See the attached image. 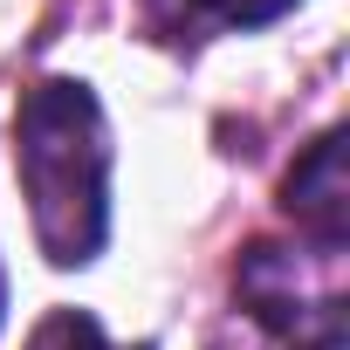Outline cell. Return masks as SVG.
Returning <instances> with one entry per match:
<instances>
[{
    "label": "cell",
    "mask_w": 350,
    "mask_h": 350,
    "mask_svg": "<svg viewBox=\"0 0 350 350\" xmlns=\"http://www.w3.org/2000/svg\"><path fill=\"white\" fill-rule=\"evenodd\" d=\"M14 172L35 241L55 268H83L110 241V124L90 83L49 76L14 110Z\"/></svg>",
    "instance_id": "6da1fadb"
},
{
    "label": "cell",
    "mask_w": 350,
    "mask_h": 350,
    "mask_svg": "<svg viewBox=\"0 0 350 350\" xmlns=\"http://www.w3.org/2000/svg\"><path fill=\"white\" fill-rule=\"evenodd\" d=\"M0 309H8V275H0Z\"/></svg>",
    "instance_id": "8992f818"
},
{
    "label": "cell",
    "mask_w": 350,
    "mask_h": 350,
    "mask_svg": "<svg viewBox=\"0 0 350 350\" xmlns=\"http://www.w3.org/2000/svg\"><path fill=\"white\" fill-rule=\"evenodd\" d=\"M282 206L295 213V227L316 241V247H336L343 254V234H350V179H343V131H323L295 172L282 186Z\"/></svg>",
    "instance_id": "3957f363"
},
{
    "label": "cell",
    "mask_w": 350,
    "mask_h": 350,
    "mask_svg": "<svg viewBox=\"0 0 350 350\" xmlns=\"http://www.w3.org/2000/svg\"><path fill=\"white\" fill-rule=\"evenodd\" d=\"M21 350H110V336H103V323L90 309H49Z\"/></svg>",
    "instance_id": "277c9868"
},
{
    "label": "cell",
    "mask_w": 350,
    "mask_h": 350,
    "mask_svg": "<svg viewBox=\"0 0 350 350\" xmlns=\"http://www.w3.org/2000/svg\"><path fill=\"white\" fill-rule=\"evenodd\" d=\"M241 295L268 329H282V350H343V295L336 288L309 295L295 275V254L254 247L241 261Z\"/></svg>",
    "instance_id": "7a4b0ae2"
},
{
    "label": "cell",
    "mask_w": 350,
    "mask_h": 350,
    "mask_svg": "<svg viewBox=\"0 0 350 350\" xmlns=\"http://www.w3.org/2000/svg\"><path fill=\"white\" fill-rule=\"evenodd\" d=\"M137 350H151V343H137Z\"/></svg>",
    "instance_id": "52a82bcc"
},
{
    "label": "cell",
    "mask_w": 350,
    "mask_h": 350,
    "mask_svg": "<svg viewBox=\"0 0 350 350\" xmlns=\"http://www.w3.org/2000/svg\"><path fill=\"white\" fill-rule=\"evenodd\" d=\"M200 14H213L220 28H268V21H282L295 0H193Z\"/></svg>",
    "instance_id": "5b68a950"
}]
</instances>
